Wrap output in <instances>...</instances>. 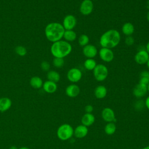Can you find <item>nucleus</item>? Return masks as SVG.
<instances>
[{
	"label": "nucleus",
	"mask_w": 149,
	"mask_h": 149,
	"mask_svg": "<svg viewBox=\"0 0 149 149\" xmlns=\"http://www.w3.org/2000/svg\"><path fill=\"white\" fill-rule=\"evenodd\" d=\"M82 77L81 71L77 68H72L67 73V79L72 83H75L79 81Z\"/></svg>",
	"instance_id": "nucleus-6"
},
{
	"label": "nucleus",
	"mask_w": 149,
	"mask_h": 149,
	"mask_svg": "<svg viewBox=\"0 0 149 149\" xmlns=\"http://www.w3.org/2000/svg\"><path fill=\"white\" fill-rule=\"evenodd\" d=\"M15 51L17 55H18L19 56H25L27 54L26 48L22 46V45L17 46L15 49Z\"/></svg>",
	"instance_id": "nucleus-29"
},
{
	"label": "nucleus",
	"mask_w": 149,
	"mask_h": 149,
	"mask_svg": "<svg viewBox=\"0 0 149 149\" xmlns=\"http://www.w3.org/2000/svg\"><path fill=\"white\" fill-rule=\"evenodd\" d=\"M139 83L148 85L149 83V72L147 70L142 71L140 74V80Z\"/></svg>",
	"instance_id": "nucleus-26"
},
{
	"label": "nucleus",
	"mask_w": 149,
	"mask_h": 149,
	"mask_svg": "<svg viewBox=\"0 0 149 149\" xmlns=\"http://www.w3.org/2000/svg\"><path fill=\"white\" fill-rule=\"evenodd\" d=\"M11 106L12 101L9 98L2 97L0 98V112H6L10 109Z\"/></svg>",
	"instance_id": "nucleus-18"
},
{
	"label": "nucleus",
	"mask_w": 149,
	"mask_h": 149,
	"mask_svg": "<svg viewBox=\"0 0 149 149\" xmlns=\"http://www.w3.org/2000/svg\"><path fill=\"white\" fill-rule=\"evenodd\" d=\"M90 39L87 35L83 34L79 36L78 38V43L81 47H84L88 44Z\"/></svg>",
	"instance_id": "nucleus-27"
},
{
	"label": "nucleus",
	"mask_w": 149,
	"mask_h": 149,
	"mask_svg": "<svg viewBox=\"0 0 149 149\" xmlns=\"http://www.w3.org/2000/svg\"><path fill=\"white\" fill-rule=\"evenodd\" d=\"M47 77L48 79V80L57 83L61 79V76L59 73L55 71V70H49L48 72Z\"/></svg>",
	"instance_id": "nucleus-23"
},
{
	"label": "nucleus",
	"mask_w": 149,
	"mask_h": 149,
	"mask_svg": "<svg viewBox=\"0 0 149 149\" xmlns=\"http://www.w3.org/2000/svg\"><path fill=\"white\" fill-rule=\"evenodd\" d=\"M122 31L126 36H132L134 31V27L132 23L126 22L123 24L122 27Z\"/></svg>",
	"instance_id": "nucleus-20"
},
{
	"label": "nucleus",
	"mask_w": 149,
	"mask_h": 149,
	"mask_svg": "<svg viewBox=\"0 0 149 149\" xmlns=\"http://www.w3.org/2000/svg\"><path fill=\"white\" fill-rule=\"evenodd\" d=\"M147 92V86L140 83L134 87L133 90L134 96L139 98L144 97Z\"/></svg>",
	"instance_id": "nucleus-12"
},
{
	"label": "nucleus",
	"mask_w": 149,
	"mask_h": 149,
	"mask_svg": "<svg viewBox=\"0 0 149 149\" xmlns=\"http://www.w3.org/2000/svg\"><path fill=\"white\" fill-rule=\"evenodd\" d=\"M65 30L62 24L58 22H52L46 26L44 32L47 40L54 42L62 40Z\"/></svg>",
	"instance_id": "nucleus-2"
},
{
	"label": "nucleus",
	"mask_w": 149,
	"mask_h": 149,
	"mask_svg": "<svg viewBox=\"0 0 149 149\" xmlns=\"http://www.w3.org/2000/svg\"><path fill=\"white\" fill-rule=\"evenodd\" d=\"M63 38L66 41L73 42L75 41L77 38V34L75 31L73 30H65Z\"/></svg>",
	"instance_id": "nucleus-22"
},
{
	"label": "nucleus",
	"mask_w": 149,
	"mask_h": 149,
	"mask_svg": "<svg viewBox=\"0 0 149 149\" xmlns=\"http://www.w3.org/2000/svg\"><path fill=\"white\" fill-rule=\"evenodd\" d=\"M93 107L91 105H87L84 108L86 113H91L93 111Z\"/></svg>",
	"instance_id": "nucleus-32"
},
{
	"label": "nucleus",
	"mask_w": 149,
	"mask_h": 149,
	"mask_svg": "<svg viewBox=\"0 0 149 149\" xmlns=\"http://www.w3.org/2000/svg\"><path fill=\"white\" fill-rule=\"evenodd\" d=\"M146 8L147 9L149 10V0H148L146 2Z\"/></svg>",
	"instance_id": "nucleus-37"
},
{
	"label": "nucleus",
	"mask_w": 149,
	"mask_h": 149,
	"mask_svg": "<svg viewBox=\"0 0 149 149\" xmlns=\"http://www.w3.org/2000/svg\"><path fill=\"white\" fill-rule=\"evenodd\" d=\"M82 52L83 55L87 58H93L98 54L97 48L92 44H87L83 47Z\"/></svg>",
	"instance_id": "nucleus-11"
},
{
	"label": "nucleus",
	"mask_w": 149,
	"mask_h": 149,
	"mask_svg": "<svg viewBox=\"0 0 149 149\" xmlns=\"http://www.w3.org/2000/svg\"><path fill=\"white\" fill-rule=\"evenodd\" d=\"M30 86L36 89H39L42 87L43 81L41 77L38 76H33L30 80Z\"/></svg>",
	"instance_id": "nucleus-21"
},
{
	"label": "nucleus",
	"mask_w": 149,
	"mask_h": 149,
	"mask_svg": "<svg viewBox=\"0 0 149 149\" xmlns=\"http://www.w3.org/2000/svg\"><path fill=\"white\" fill-rule=\"evenodd\" d=\"M87 133H88L87 127L83 125H80L74 129L73 135H74V136L78 139H81L86 137Z\"/></svg>",
	"instance_id": "nucleus-15"
},
{
	"label": "nucleus",
	"mask_w": 149,
	"mask_h": 149,
	"mask_svg": "<svg viewBox=\"0 0 149 149\" xmlns=\"http://www.w3.org/2000/svg\"><path fill=\"white\" fill-rule=\"evenodd\" d=\"M72 50V45L65 40L54 42L51 47V52L55 58H63L69 55Z\"/></svg>",
	"instance_id": "nucleus-3"
},
{
	"label": "nucleus",
	"mask_w": 149,
	"mask_h": 149,
	"mask_svg": "<svg viewBox=\"0 0 149 149\" xmlns=\"http://www.w3.org/2000/svg\"><path fill=\"white\" fill-rule=\"evenodd\" d=\"M84 67L88 70H93L97 65L96 61L93 58H87L84 62Z\"/></svg>",
	"instance_id": "nucleus-24"
},
{
	"label": "nucleus",
	"mask_w": 149,
	"mask_h": 149,
	"mask_svg": "<svg viewBox=\"0 0 149 149\" xmlns=\"http://www.w3.org/2000/svg\"><path fill=\"white\" fill-rule=\"evenodd\" d=\"M146 65H147V68L149 69V58H148V61H147V62L146 63Z\"/></svg>",
	"instance_id": "nucleus-39"
},
{
	"label": "nucleus",
	"mask_w": 149,
	"mask_h": 149,
	"mask_svg": "<svg viewBox=\"0 0 149 149\" xmlns=\"http://www.w3.org/2000/svg\"><path fill=\"white\" fill-rule=\"evenodd\" d=\"M120 38V34L118 30L110 29L101 36L99 42L102 47L112 49L119 44Z\"/></svg>",
	"instance_id": "nucleus-1"
},
{
	"label": "nucleus",
	"mask_w": 149,
	"mask_h": 149,
	"mask_svg": "<svg viewBox=\"0 0 149 149\" xmlns=\"http://www.w3.org/2000/svg\"><path fill=\"white\" fill-rule=\"evenodd\" d=\"M146 51L148 52V54H149V41L147 43L146 46Z\"/></svg>",
	"instance_id": "nucleus-34"
},
{
	"label": "nucleus",
	"mask_w": 149,
	"mask_h": 149,
	"mask_svg": "<svg viewBox=\"0 0 149 149\" xmlns=\"http://www.w3.org/2000/svg\"><path fill=\"white\" fill-rule=\"evenodd\" d=\"M65 63V61L63 58H55L52 61L53 65L56 68H62Z\"/></svg>",
	"instance_id": "nucleus-28"
},
{
	"label": "nucleus",
	"mask_w": 149,
	"mask_h": 149,
	"mask_svg": "<svg viewBox=\"0 0 149 149\" xmlns=\"http://www.w3.org/2000/svg\"><path fill=\"white\" fill-rule=\"evenodd\" d=\"M9 149H18V148L15 146H12L9 147Z\"/></svg>",
	"instance_id": "nucleus-35"
},
{
	"label": "nucleus",
	"mask_w": 149,
	"mask_h": 149,
	"mask_svg": "<svg viewBox=\"0 0 149 149\" xmlns=\"http://www.w3.org/2000/svg\"><path fill=\"white\" fill-rule=\"evenodd\" d=\"M95 119V118L93 114H92L91 113H86L81 117V125L86 126V127L90 126L94 123Z\"/></svg>",
	"instance_id": "nucleus-16"
},
{
	"label": "nucleus",
	"mask_w": 149,
	"mask_h": 149,
	"mask_svg": "<svg viewBox=\"0 0 149 149\" xmlns=\"http://www.w3.org/2000/svg\"><path fill=\"white\" fill-rule=\"evenodd\" d=\"M116 125L113 122L108 123L104 127L105 133L108 135H112L114 134L116 131Z\"/></svg>",
	"instance_id": "nucleus-25"
},
{
	"label": "nucleus",
	"mask_w": 149,
	"mask_h": 149,
	"mask_svg": "<svg viewBox=\"0 0 149 149\" xmlns=\"http://www.w3.org/2000/svg\"><path fill=\"white\" fill-rule=\"evenodd\" d=\"M93 8L94 4L91 0H83L80 3L79 10L83 15L87 16L91 13Z\"/></svg>",
	"instance_id": "nucleus-9"
},
{
	"label": "nucleus",
	"mask_w": 149,
	"mask_h": 149,
	"mask_svg": "<svg viewBox=\"0 0 149 149\" xmlns=\"http://www.w3.org/2000/svg\"><path fill=\"white\" fill-rule=\"evenodd\" d=\"M41 68L44 71H48L50 69V64L47 61H42L41 63Z\"/></svg>",
	"instance_id": "nucleus-30"
},
{
	"label": "nucleus",
	"mask_w": 149,
	"mask_h": 149,
	"mask_svg": "<svg viewBox=\"0 0 149 149\" xmlns=\"http://www.w3.org/2000/svg\"><path fill=\"white\" fill-rule=\"evenodd\" d=\"M18 149H30V148L27 147H22L19 148Z\"/></svg>",
	"instance_id": "nucleus-38"
},
{
	"label": "nucleus",
	"mask_w": 149,
	"mask_h": 149,
	"mask_svg": "<svg viewBox=\"0 0 149 149\" xmlns=\"http://www.w3.org/2000/svg\"><path fill=\"white\" fill-rule=\"evenodd\" d=\"M93 71V76L95 79L98 81L105 80L108 75V69L107 67L103 64L97 65Z\"/></svg>",
	"instance_id": "nucleus-5"
},
{
	"label": "nucleus",
	"mask_w": 149,
	"mask_h": 149,
	"mask_svg": "<svg viewBox=\"0 0 149 149\" xmlns=\"http://www.w3.org/2000/svg\"><path fill=\"white\" fill-rule=\"evenodd\" d=\"M101 116L103 120L108 123L113 122L115 120V115L113 109L107 107L102 109L101 112Z\"/></svg>",
	"instance_id": "nucleus-13"
},
{
	"label": "nucleus",
	"mask_w": 149,
	"mask_h": 149,
	"mask_svg": "<svg viewBox=\"0 0 149 149\" xmlns=\"http://www.w3.org/2000/svg\"><path fill=\"white\" fill-rule=\"evenodd\" d=\"M107 94V89L103 85L97 86L94 90V95L98 99H102L105 98Z\"/></svg>",
	"instance_id": "nucleus-19"
},
{
	"label": "nucleus",
	"mask_w": 149,
	"mask_h": 149,
	"mask_svg": "<svg viewBox=\"0 0 149 149\" xmlns=\"http://www.w3.org/2000/svg\"><path fill=\"white\" fill-rule=\"evenodd\" d=\"M134 42V38L131 36H127L126 38H125V44L128 46H131L133 45Z\"/></svg>",
	"instance_id": "nucleus-31"
},
{
	"label": "nucleus",
	"mask_w": 149,
	"mask_h": 149,
	"mask_svg": "<svg viewBox=\"0 0 149 149\" xmlns=\"http://www.w3.org/2000/svg\"><path fill=\"white\" fill-rule=\"evenodd\" d=\"M149 58V54L146 49L139 51L134 56V61L139 65L146 64Z\"/></svg>",
	"instance_id": "nucleus-10"
},
{
	"label": "nucleus",
	"mask_w": 149,
	"mask_h": 149,
	"mask_svg": "<svg viewBox=\"0 0 149 149\" xmlns=\"http://www.w3.org/2000/svg\"><path fill=\"white\" fill-rule=\"evenodd\" d=\"M74 129L72 126L68 123H64L59 126L56 131L58 137L62 141L70 139L73 135Z\"/></svg>",
	"instance_id": "nucleus-4"
},
{
	"label": "nucleus",
	"mask_w": 149,
	"mask_h": 149,
	"mask_svg": "<svg viewBox=\"0 0 149 149\" xmlns=\"http://www.w3.org/2000/svg\"><path fill=\"white\" fill-rule=\"evenodd\" d=\"M146 18H147V20H148V22H149V10L147 12V15H146Z\"/></svg>",
	"instance_id": "nucleus-36"
},
{
	"label": "nucleus",
	"mask_w": 149,
	"mask_h": 149,
	"mask_svg": "<svg viewBox=\"0 0 149 149\" xmlns=\"http://www.w3.org/2000/svg\"><path fill=\"white\" fill-rule=\"evenodd\" d=\"M43 90L47 93L52 94L55 93L57 90V84L56 83L47 80L43 83L42 85Z\"/></svg>",
	"instance_id": "nucleus-17"
},
{
	"label": "nucleus",
	"mask_w": 149,
	"mask_h": 149,
	"mask_svg": "<svg viewBox=\"0 0 149 149\" xmlns=\"http://www.w3.org/2000/svg\"><path fill=\"white\" fill-rule=\"evenodd\" d=\"M143 149H149V146H146V147H144Z\"/></svg>",
	"instance_id": "nucleus-40"
},
{
	"label": "nucleus",
	"mask_w": 149,
	"mask_h": 149,
	"mask_svg": "<svg viewBox=\"0 0 149 149\" xmlns=\"http://www.w3.org/2000/svg\"><path fill=\"white\" fill-rule=\"evenodd\" d=\"M144 105L147 107V108L149 110V96H148L144 102Z\"/></svg>",
	"instance_id": "nucleus-33"
},
{
	"label": "nucleus",
	"mask_w": 149,
	"mask_h": 149,
	"mask_svg": "<svg viewBox=\"0 0 149 149\" xmlns=\"http://www.w3.org/2000/svg\"><path fill=\"white\" fill-rule=\"evenodd\" d=\"M62 24L65 30H73L77 24V19L74 15H68L63 18Z\"/></svg>",
	"instance_id": "nucleus-7"
},
{
	"label": "nucleus",
	"mask_w": 149,
	"mask_h": 149,
	"mask_svg": "<svg viewBox=\"0 0 149 149\" xmlns=\"http://www.w3.org/2000/svg\"><path fill=\"white\" fill-rule=\"evenodd\" d=\"M147 91H148V92L149 93V83H148V85H147Z\"/></svg>",
	"instance_id": "nucleus-41"
},
{
	"label": "nucleus",
	"mask_w": 149,
	"mask_h": 149,
	"mask_svg": "<svg viewBox=\"0 0 149 149\" xmlns=\"http://www.w3.org/2000/svg\"><path fill=\"white\" fill-rule=\"evenodd\" d=\"M80 90L79 87L75 84H72L67 86L65 89V93L67 96L70 98L77 97L80 93Z\"/></svg>",
	"instance_id": "nucleus-14"
},
{
	"label": "nucleus",
	"mask_w": 149,
	"mask_h": 149,
	"mask_svg": "<svg viewBox=\"0 0 149 149\" xmlns=\"http://www.w3.org/2000/svg\"><path fill=\"white\" fill-rule=\"evenodd\" d=\"M99 56L102 61L105 62H110L114 58V53L111 49L102 47L99 52Z\"/></svg>",
	"instance_id": "nucleus-8"
}]
</instances>
